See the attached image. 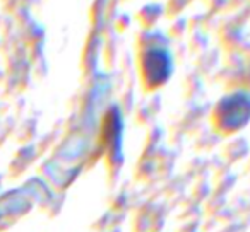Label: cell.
Wrapping results in <instances>:
<instances>
[{
    "label": "cell",
    "instance_id": "1",
    "mask_svg": "<svg viewBox=\"0 0 250 232\" xmlns=\"http://www.w3.org/2000/svg\"><path fill=\"white\" fill-rule=\"evenodd\" d=\"M143 65V75L151 87L165 84L170 79L171 73V55L167 46L163 45H149L144 48L141 56Z\"/></svg>",
    "mask_w": 250,
    "mask_h": 232
},
{
    "label": "cell",
    "instance_id": "2",
    "mask_svg": "<svg viewBox=\"0 0 250 232\" xmlns=\"http://www.w3.org/2000/svg\"><path fill=\"white\" fill-rule=\"evenodd\" d=\"M250 120V94L236 92L225 97L218 106V122L221 128L233 132Z\"/></svg>",
    "mask_w": 250,
    "mask_h": 232
}]
</instances>
